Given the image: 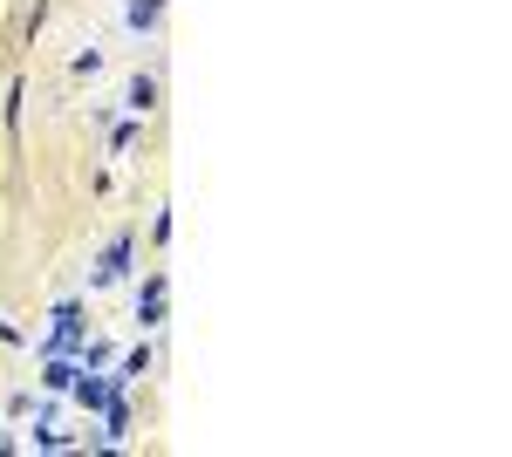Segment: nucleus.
Returning <instances> with one entry per match:
<instances>
[{
  "label": "nucleus",
  "instance_id": "nucleus-2",
  "mask_svg": "<svg viewBox=\"0 0 512 457\" xmlns=\"http://www.w3.org/2000/svg\"><path fill=\"white\" fill-rule=\"evenodd\" d=\"M123 267H130V232H123L117 246L103 253V267H96V287H110V280H123Z\"/></svg>",
  "mask_w": 512,
  "mask_h": 457
},
{
  "label": "nucleus",
  "instance_id": "nucleus-6",
  "mask_svg": "<svg viewBox=\"0 0 512 457\" xmlns=\"http://www.w3.org/2000/svg\"><path fill=\"white\" fill-rule=\"evenodd\" d=\"M144 369H151V348H137V355H123V376H117V382H137Z\"/></svg>",
  "mask_w": 512,
  "mask_h": 457
},
{
  "label": "nucleus",
  "instance_id": "nucleus-4",
  "mask_svg": "<svg viewBox=\"0 0 512 457\" xmlns=\"http://www.w3.org/2000/svg\"><path fill=\"white\" fill-rule=\"evenodd\" d=\"M164 0H130V28H158Z\"/></svg>",
  "mask_w": 512,
  "mask_h": 457
},
{
  "label": "nucleus",
  "instance_id": "nucleus-7",
  "mask_svg": "<svg viewBox=\"0 0 512 457\" xmlns=\"http://www.w3.org/2000/svg\"><path fill=\"white\" fill-rule=\"evenodd\" d=\"M41 382H48V389H76V369H69V362H48V376H41Z\"/></svg>",
  "mask_w": 512,
  "mask_h": 457
},
{
  "label": "nucleus",
  "instance_id": "nucleus-5",
  "mask_svg": "<svg viewBox=\"0 0 512 457\" xmlns=\"http://www.w3.org/2000/svg\"><path fill=\"white\" fill-rule=\"evenodd\" d=\"M76 396H82V403H89V410H103V403H110L117 389H110V382H76Z\"/></svg>",
  "mask_w": 512,
  "mask_h": 457
},
{
  "label": "nucleus",
  "instance_id": "nucleus-3",
  "mask_svg": "<svg viewBox=\"0 0 512 457\" xmlns=\"http://www.w3.org/2000/svg\"><path fill=\"white\" fill-rule=\"evenodd\" d=\"M137 321H144V328L164 321V273H151V287H144V301H137Z\"/></svg>",
  "mask_w": 512,
  "mask_h": 457
},
{
  "label": "nucleus",
  "instance_id": "nucleus-1",
  "mask_svg": "<svg viewBox=\"0 0 512 457\" xmlns=\"http://www.w3.org/2000/svg\"><path fill=\"white\" fill-rule=\"evenodd\" d=\"M123 110H130V116H151V110H158V76H130V89H123Z\"/></svg>",
  "mask_w": 512,
  "mask_h": 457
}]
</instances>
